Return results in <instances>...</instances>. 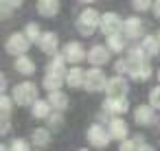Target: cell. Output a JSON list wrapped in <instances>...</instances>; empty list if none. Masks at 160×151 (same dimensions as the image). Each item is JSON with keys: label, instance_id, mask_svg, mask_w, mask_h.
<instances>
[{"label": "cell", "instance_id": "obj_1", "mask_svg": "<svg viewBox=\"0 0 160 151\" xmlns=\"http://www.w3.org/2000/svg\"><path fill=\"white\" fill-rule=\"evenodd\" d=\"M75 27H77V31H79L81 35H92V33L101 27V16H99V11L92 9V7L83 9V11L79 13Z\"/></svg>", "mask_w": 160, "mask_h": 151}, {"label": "cell", "instance_id": "obj_2", "mask_svg": "<svg viewBox=\"0 0 160 151\" xmlns=\"http://www.w3.org/2000/svg\"><path fill=\"white\" fill-rule=\"evenodd\" d=\"M11 96H13V101H16L18 105H22V107L33 105V103H35V99H38V85H35V83H31V81H22V83L13 85Z\"/></svg>", "mask_w": 160, "mask_h": 151}, {"label": "cell", "instance_id": "obj_3", "mask_svg": "<svg viewBox=\"0 0 160 151\" xmlns=\"http://www.w3.org/2000/svg\"><path fill=\"white\" fill-rule=\"evenodd\" d=\"M31 48V40H29V35L27 33H13V35H9V40L5 42V51L9 53V55H24L27 51Z\"/></svg>", "mask_w": 160, "mask_h": 151}, {"label": "cell", "instance_id": "obj_4", "mask_svg": "<svg viewBox=\"0 0 160 151\" xmlns=\"http://www.w3.org/2000/svg\"><path fill=\"white\" fill-rule=\"evenodd\" d=\"M105 85H108V77H105V72H103L99 66H94V68H90V70L86 72V83H83V88H86L88 92H101V90H105Z\"/></svg>", "mask_w": 160, "mask_h": 151}, {"label": "cell", "instance_id": "obj_5", "mask_svg": "<svg viewBox=\"0 0 160 151\" xmlns=\"http://www.w3.org/2000/svg\"><path fill=\"white\" fill-rule=\"evenodd\" d=\"M86 136H88V142H90L94 149H105L108 142L112 140L110 129H105V127H101V125H90V129H88Z\"/></svg>", "mask_w": 160, "mask_h": 151}, {"label": "cell", "instance_id": "obj_6", "mask_svg": "<svg viewBox=\"0 0 160 151\" xmlns=\"http://www.w3.org/2000/svg\"><path fill=\"white\" fill-rule=\"evenodd\" d=\"M123 22L125 20H121V16L118 13H114V11H108V13H103L101 16V33L108 37V35H112V33H118L121 29H123Z\"/></svg>", "mask_w": 160, "mask_h": 151}, {"label": "cell", "instance_id": "obj_7", "mask_svg": "<svg viewBox=\"0 0 160 151\" xmlns=\"http://www.w3.org/2000/svg\"><path fill=\"white\" fill-rule=\"evenodd\" d=\"M127 72H129V77H134L136 81H147V79L151 77V66H149L145 59L127 61Z\"/></svg>", "mask_w": 160, "mask_h": 151}, {"label": "cell", "instance_id": "obj_8", "mask_svg": "<svg viewBox=\"0 0 160 151\" xmlns=\"http://www.w3.org/2000/svg\"><path fill=\"white\" fill-rule=\"evenodd\" d=\"M64 57H66V61H70V64H81L83 59H88V53L83 51V46H81L79 42H68V44L64 46Z\"/></svg>", "mask_w": 160, "mask_h": 151}, {"label": "cell", "instance_id": "obj_9", "mask_svg": "<svg viewBox=\"0 0 160 151\" xmlns=\"http://www.w3.org/2000/svg\"><path fill=\"white\" fill-rule=\"evenodd\" d=\"M127 90H129V85H127V81H125L123 77H112V79L108 81V85H105V94H108L110 99L127 96Z\"/></svg>", "mask_w": 160, "mask_h": 151}, {"label": "cell", "instance_id": "obj_10", "mask_svg": "<svg viewBox=\"0 0 160 151\" xmlns=\"http://www.w3.org/2000/svg\"><path fill=\"white\" fill-rule=\"evenodd\" d=\"M38 46H40L42 53H46V55H55V53H57V46H59V37H57V33H53V31L42 33V37L38 40Z\"/></svg>", "mask_w": 160, "mask_h": 151}, {"label": "cell", "instance_id": "obj_11", "mask_svg": "<svg viewBox=\"0 0 160 151\" xmlns=\"http://www.w3.org/2000/svg\"><path fill=\"white\" fill-rule=\"evenodd\" d=\"M110 48L108 46H101V44H97V46H92L90 51H88V61L92 64V66H103V64H108L110 61Z\"/></svg>", "mask_w": 160, "mask_h": 151}, {"label": "cell", "instance_id": "obj_12", "mask_svg": "<svg viewBox=\"0 0 160 151\" xmlns=\"http://www.w3.org/2000/svg\"><path fill=\"white\" fill-rule=\"evenodd\" d=\"M103 110L105 112H112V114H125L129 110V103H127V96H118V99H105L103 103Z\"/></svg>", "mask_w": 160, "mask_h": 151}, {"label": "cell", "instance_id": "obj_13", "mask_svg": "<svg viewBox=\"0 0 160 151\" xmlns=\"http://www.w3.org/2000/svg\"><path fill=\"white\" fill-rule=\"evenodd\" d=\"M108 129H110L112 140H125L127 138V131H129V127H127V123L123 118H112L110 125H108Z\"/></svg>", "mask_w": 160, "mask_h": 151}, {"label": "cell", "instance_id": "obj_14", "mask_svg": "<svg viewBox=\"0 0 160 151\" xmlns=\"http://www.w3.org/2000/svg\"><path fill=\"white\" fill-rule=\"evenodd\" d=\"M123 31H125V37H132V40H136V37H140V33H142V20L140 18H127L125 22H123Z\"/></svg>", "mask_w": 160, "mask_h": 151}, {"label": "cell", "instance_id": "obj_15", "mask_svg": "<svg viewBox=\"0 0 160 151\" xmlns=\"http://www.w3.org/2000/svg\"><path fill=\"white\" fill-rule=\"evenodd\" d=\"M66 83H68L70 88H81V85L86 83V70H81L79 64H75V66L68 70V75H66Z\"/></svg>", "mask_w": 160, "mask_h": 151}, {"label": "cell", "instance_id": "obj_16", "mask_svg": "<svg viewBox=\"0 0 160 151\" xmlns=\"http://www.w3.org/2000/svg\"><path fill=\"white\" fill-rule=\"evenodd\" d=\"M153 105H138L136 110H134V120L138 123V125H149V123H153Z\"/></svg>", "mask_w": 160, "mask_h": 151}, {"label": "cell", "instance_id": "obj_17", "mask_svg": "<svg viewBox=\"0 0 160 151\" xmlns=\"http://www.w3.org/2000/svg\"><path fill=\"white\" fill-rule=\"evenodd\" d=\"M38 13L44 18H53L59 13V0H38Z\"/></svg>", "mask_w": 160, "mask_h": 151}, {"label": "cell", "instance_id": "obj_18", "mask_svg": "<svg viewBox=\"0 0 160 151\" xmlns=\"http://www.w3.org/2000/svg\"><path fill=\"white\" fill-rule=\"evenodd\" d=\"M16 70H18L20 75L29 77V75L35 72V64H33V59H29L27 53H24V55H18V59H16Z\"/></svg>", "mask_w": 160, "mask_h": 151}, {"label": "cell", "instance_id": "obj_19", "mask_svg": "<svg viewBox=\"0 0 160 151\" xmlns=\"http://www.w3.org/2000/svg\"><path fill=\"white\" fill-rule=\"evenodd\" d=\"M48 101H51L53 110H59V112H64V110L68 107V96H66L62 90H51V92H48Z\"/></svg>", "mask_w": 160, "mask_h": 151}, {"label": "cell", "instance_id": "obj_20", "mask_svg": "<svg viewBox=\"0 0 160 151\" xmlns=\"http://www.w3.org/2000/svg\"><path fill=\"white\" fill-rule=\"evenodd\" d=\"M51 110H53L51 101H40V99H35V103L31 105V114H33L35 118H48V116H51Z\"/></svg>", "mask_w": 160, "mask_h": 151}, {"label": "cell", "instance_id": "obj_21", "mask_svg": "<svg viewBox=\"0 0 160 151\" xmlns=\"http://www.w3.org/2000/svg\"><path fill=\"white\" fill-rule=\"evenodd\" d=\"M140 46H142V51H145L149 57H156L158 51H160V40H158V35H156V37H153V35H145L142 42H140Z\"/></svg>", "mask_w": 160, "mask_h": 151}, {"label": "cell", "instance_id": "obj_22", "mask_svg": "<svg viewBox=\"0 0 160 151\" xmlns=\"http://www.w3.org/2000/svg\"><path fill=\"white\" fill-rule=\"evenodd\" d=\"M46 72H55V75L66 77V75H68V70H66V57H64V55L53 57V59H51V64H48V68H46Z\"/></svg>", "mask_w": 160, "mask_h": 151}, {"label": "cell", "instance_id": "obj_23", "mask_svg": "<svg viewBox=\"0 0 160 151\" xmlns=\"http://www.w3.org/2000/svg\"><path fill=\"white\" fill-rule=\"evenodd\" d=\"M64 81H66V77H62V75H55V72H46V77H44L42 85H44V88L51 92V90H59Z\"/></svg>", "mask_w": 160, "mask_h": 151}, {"label": "cell", "instance_id": "obj_24", "mask_svg": "<svg viewBox=\"0 0 160 151\" xmlns=\"http://www.w3.org/2000/svg\"><path fill=\"white\" fill-rule=\"evenodd\" d=\"M48 144H51V131H48V129H35V131H33V147L44 149V147H48Z\"/></svg>", "mask_w": 160, "mask_h": 151}, {"label": "cell", "instance_id": "obj_25", "mask_svg": "<svg viewBox=\"0 0 160 151\" xmlns=\"http://www.w3.org/2000/svg\"><path fill=\"white\" fill-rule=\"evenodd\" d=\"M108 48H110L112 53H121V51L125 48V40H123V35H118V33L108 35Z\"/></svg>", "mask_w": 160, "mask_h": 151}, {"label": "cell", "instance_id": "obj_26", "mask_svg": "<svg viewBox=\"0 0 160 151\" xmlns=\"http://www.w3.org/2000/svg\"><path fill=\"white\" fill-rule=\"evenodd\" d=\"M16 101H13V96L9 99L5 92H2V96H0V112H2V118H7L9 114H11V105H13Z\"/></svg>", "mask_w": 160, "mask_h": 151}, {"label": "cell", "instance_id": "obj_27", "mask_svg": "<svg viewBox=\"0 0 160 151\" xmlns=\"http://www.w3.org/2000/svg\"><path fill=\"white\" fill-rule=\"evenodd\" d=\"M24 33L29 35V40H31V42H38V40L42 37L40 27H38V24H33V22H31V24H27V31H24Z\"/></svg>", "mask_w": 160, "mask_h": 151}, {"label": "cell", "instance_id": "obj_28", "mask_svg": "<svg viewBox=\"0 0 160 151\" xmlns=\"http://www.w3.org/2000/svg\"><path fill=\"white\" fill-rule=\"evenodd\" d=\"M132 7L136 11H147V9L153 7V2H151V0H132Z\"/></svg>", "mask_w": 160, "mask_h": 151}, {"label": "cell", "instance_id": "obj_29", "mask_svg": "<svg viewBox=\"0 0 160 151\" xmlns=\"http://www.w3.org/2000/svg\"><path fill=\"white\" fill-rule=\"evenodd\" d=\"M149 103H151L156 110H160V85H156V88L149 92Z\"/></svg>", "mask_w": 160, "mask_h": 151}, {"label": "cell", "instance_id": "obj_30", "mask_svg": "<svg viewBox=\"0 0 160 151\" xmlns=\"http://www.w3.org/2000/svg\"><path fill=\"white\" fill-rule=\"evenodd\" d=\"M9 149H13V151H29L31 147H29V142L27 140H22V138H16L13 142H11V147Z\"/></svg>", "mask_w": 160, "mask_h": 151}, {"label": "cell", "instance_id": "obj_31", "mask_svg": "<svg viewBox=\"0 0 160 151\" xmlns=\"http://www.w3.org/2000/svg\"><path fill=\"white\" fill-rule=\"evenodd\" d=\"M48 123H51V127L62 125V114H59V110H55V114H53V116H48Z\"/></svg>", "mask_w": 160, "mask_h": 151}, {"label": "cell", "instance_id": "obj_32", "mask_svg": "<svg viewBox=\"0 0 160 151\" xmlns=\"http://www.w3.org/2000/svg\"><path fill=\"white\" fill-rule=\"evenodd\" d=\"M121 151H132V149H136V140H121V147H118Z\"/></svg>", "mask_w": 160, "mask_h": 151}, {"label": "cell", "instance_id": "obj_33", "mask_svg": "<svg viewBox=\"0 0 160 151\" xmlns=\"http://www.w3.org/2000/svg\"><path fill=\"white\" fill-rule=\"evenodd\" d=\"M134 140H136V149H140V151H149V149H151L142 138H134Z\"/></svg>", "mask_w": 160, "mask_h": 151}, {"label": "cell", "instance_id": "obj_34", "mask_svg": "<svg viewBox=\"0 0 160 151\" xmlns=\"http://www.w3.org/2000/svg\"><path fill=\"white\" fill-rule=\"evenodd\" d=\"M2 5L5 7H11V9H18L22 5V0H2Z\"/></svg>", "mask_w": 160, "mask_h": 151}, {"label": "cell", "instance_id": "obj_35", "mask_svg": "<svg viewBox=\"0 0 160 151\" xmlns=\"http://www.w3.org/2000/svg\"><path fill=\"white\" fill-rule=\"evenodd\" d=\"M114 68H116V72H121V75H123V72H127V59H125V61H116V66H114Z\"/></svg>", "mask_w": 160, "mask_h": 151}, {"label": "cell", "instance_id": "obj_36", "mask_svg": "<svg viewBox=\"0 0 160 151\" xmlns=\"http://www.w3.org/2000/svg\"><path fill=\"white\" fill-rule=\"evenodd\" d=\"M151 9H153V16H156V18H160V0H156Z\"/></svg>", "mask_w": 160, "mask_h": 151}, {"label": "cell", "instance_id": "obj_37", "mask_svg": "<svg viewBox=\"0 0 160 151\" xmlns=\"http://www.w3.org/2000/svg\"><path fill=\"white\" fill-rule=\"evenodd\" d=\"M9 129H11V125H9V123H7V120L2 118V127H0V131H2V134H7Z\"/></svg>", "mask_w": 160, "mask_h": 151}, {"label": "cell", "instance_id": "obj_38", "mask_svg": "<svg viewBox=\"0 0 160 151\" xmlns=\"http://www.w3.org/2000/svg\"><path fill=\"white\" fill-rule=\"evenodd\" d=\"M0 85H2V92H5V88H7V79H5V75H2V79H0Z\"/></svg>", "mask_w": 160, "mask_h": 151}, {"label": "cell", "instance_id": "obj_39", "mask_svg": "<svg viewBox=\"0 0 160 151\" xmlns=\"http://www.w3.org/2000/svg\"><path fill=\"white\" fill-rule=\"evenodd\" d=\"M81 2H94V0H81Z\"/></svg>", "mask_w": 160, "mask_h": 151}, {"label": "cell", "instance_id": "obj_40", "mask_svg": "<svg viewBox=\"0 0 160 151\" xmlns=\"http://www.w3.org/2000/svg\"><path fill=\"white\" fill-rule=\"evenodd\" d=\"M158 40H160V31H158Z\"/></svg>", "mask_w": 160, "mask_h": 151}, {"label": "cell", "instance_id": "obj_41", "mask_svg": "<svg viewBox=\"0 0 160 151\" xmlns=\"http://www.w3.org/2000/svg\"><path fill=\"white\" fill-rule=\"evenodd\" d=\"M158 79H160V70H158Z\"/></svg>", "mask_w": 160, "mask_h": 151}]
</instances>
